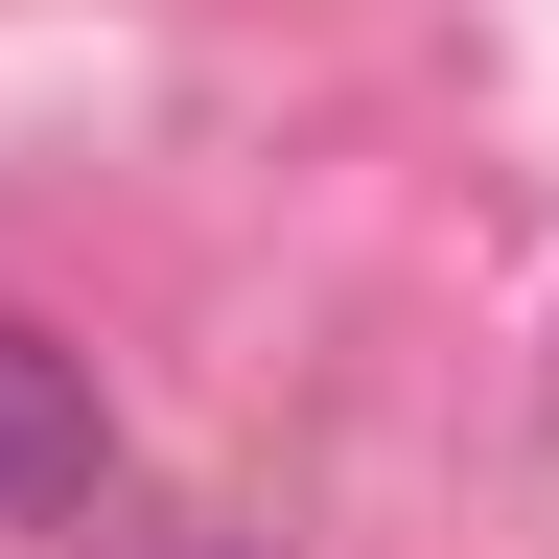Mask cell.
<instances>
[{
	"label": "cell",
	"instance_id": "cell-2",
	"mask_svg": "<svg viewBox=\"0 0 559 559\" xmlns=\"http://www.w3.org/2000/svg\"><path fill=\"white\" fill-rule=\"evenodd\" d=\"M187 559H210V536H187Z\"/></svg>",
	"mask_w": 559,
	"mask_h": 559
},
{
	"label": "cell",
	"instance_id": "cell-1",
	"mask_svg": "<svg viewBox=\"0 0 559 559\" xmlns=\"http://www.w3.org/2000/svg\"><path fill=\"white\" fill-rule=\"evenodd\" d=\"M117 489V396H94V349L0 304V513H94Z\"/></svg>",
	"mask_w": 559,
	"mask_h": 559
}]
</instances>
